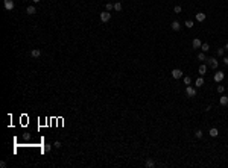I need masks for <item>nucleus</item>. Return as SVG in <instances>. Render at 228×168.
Wrapping results in <instances>:
<instances>
[{
  "label": "nucleus",
  "mask_w": 228,
  "mask_h": 168,
  "mask_svg": "<svg viewBox=\"0 0 228 168\" xmlns=\"http://www.w3.org/2000/svg\"><path fill=\"white\" fill-rule=\"evenodd\" d=\"M105 9H106V11H113V9H114V3H106V5H105Z\"/></svg>",
  "instance_id": "nucleus-22"
},
{
  "label": "nucleus",
  "mask_w": 228,
  "mask_h": 168,
  "mask_svg": "<svg viewBox=\"0 0 228 168\" xmlns=\"http://www.w3.org/2000/svg\"><path fill=\"white\" fill-rule=\"evenodd\" d=\"M224 91H225V86H224V85H219V86H218V92H219V94H222Z\"/></svg>",
  "instance_id": "nucleus-25"
},
{
  "label": "nucleus",
  "mask_w": 228,
  "mask_h": 168,
  "mask_svg": "<svg viewBox=\"0 0 228 168\" xmlns=\"http://www.w3.org/2000/svg\"><path fill=\"white\" fill-rule=\"evenodd\" d=\"M186 94H187V97H196V88H193L190 85H187L186 88Z\"/></svg>",
  "instance_id": "nucleus-5"
},
{
  "label": "nucleus",
  "mask_w": 228,
  "mask_h": 168,
  "mask_svg": "<svg viewBox=\"0 0 228 168\" xmlns=\"http://www.w3.org/2000/svg\"><path fill=\"white\" fill-rule=\"evenodd\" d=\"M208 135L212 136V138H216V136L219 135V130L216 127H212V129H210V132H208Z\"/></svg>",
  "instance_id": "nucleus-8"
},
{
  "label": "nucleus",
  "mask_w": 228,
  "mask_h": 168,
  "mask_svg": "<svg viewBox=\"0 0 228 168\" xmlns=\"http://www.w3.org/2000/svg\"><path fill=\"white\" fill-rule=\"evenodd\" d=\"M205 18H207V15H205L204 12H198V14H196V20H198V21H204Z\"/></svg>",
  "instance_id": "nucleus-13"
},
{
  "label": "nucleus",
  "mask_w": 228,
  "mask_h": 168,
  "mask_svg": "<svg viewBox=\"0 0 228 168\" xmlns=\"http://www.w3.org/2000/svg\"><path fill=\"white\" fill-rule=\"evenodd\" d=\"M198 59H199V61H207V56H205V53L202 52V53L198 55Z\"/></svg>",
  "instance_id": "nucleus-21"
},
{
  "label": "nucleus",
  "mask_w": 228,
  "mask_h": 168,
  "mask_svg": "<svg viewBox=\"0 0 228 168\" xmlns=\"http://www.w3.org/2000/svg\"><path fill=\"white\" fill-rule=\"evenodd\" d=\"M201 46H202V42H201L199 38H195V40L192 41V47L193 49H201Z\"/></svg>",
  "instance_id": "nucleus-7"
},
{
  "label": "nucleus",
  "mask_w": 228,
  "mask_h": 168,
  "mask_svg": "<svg viewBox=\"0 0 228 168\" xmlns=\"http://www.w3.org/2000/svg\"><path fill=\"white\" fill-rule=\"evenodd\" d=\"M201 50H202L204 53H205V52H208V50H210V44H208V42H204L202 46H201Z\"/></svg>",
  "instance_id": "nucleus-16"
},
{
  "label": "nucleus",
  "mask_w": 228,
  "mask_h": 168,
  "mask_svg": "<svg viewBox=\"0 0 228 168\" xmlns=\"http://www.w3.org/2000/svg\"><path fill=\"white\" fill-rule=\"evenodd\" d=\"M0 167H2V168H6V162L2 161V162H0Z\"/></svg>",
  "instance_id": "nucleus-28"
},
{
  "label": "nucleus",
  "mask_w": 228,
  "mask_h": 168,
  "mask_svg": "<svg viewBox=\"0 0 228 168\" xmlns=\"http://www.w3.org/2000/svg\"><path fill=\"white\" fill-rule=\"evenodd\" d=\"M207 64H208L210 68H213V70H216L219 67V62H218V59H216V58H207Z\"/></svg>",
  "instance_id": "nucleus-2"
},
{
  "label": "nucleus",
  "mask_w": 228,
  "mask_h": 168,
  "mask_svg": "<svg viewBox=\"0 0 228 168\" xmlns=\"http://www.w3.org/2000/svg\"><path fill=\"white\" fill-rule=\"evenodd\" d=\"M53 145H55V147H56V148H59V147H61V142H59V141H56V142H55Z\"/></svg>",
  "instance_id": "nucleus-29"
},
{
  "label": "nucleus",
  "mask_w": 228,
  "mask_h": 168,
  "mask_svg": "<svg viewBox=\"0 0 228 168\" xmlns=\"http://www.w3.org/2000/svg\"><path fill=\"white\" fill-rule=\"evenodd\" d=\"M213 79H214V82H216V83L222 82V80L225 79V73H224V71H218V73H216V74L213 76Z\"/></svg>",
  "instance_id": "nucleus-4"
},
{
  "label": "nucleus",
  "mask_w": 228,
  "mask_h": 168,
  "mask_svg": "<svg viewBox=\"0 0 228 168\" xmlns=\"http://www.w3.org/2000/svg\"><path fill=\"white\" fill-rule=\"evenodd\" d=\"M32 2H33V3H40V2H41V0H32Z\"/></svg>",
  "instance_id": "nucleus-31"
},
{
  "label": "nucleus",
  "mask_w": 228,
  "mask_h": 168,
  "mask_svg": "<svg viewBox=\"0 0 228 168\" xmlns=\"http://www.w3.org/2000/svg\"><path fill=\"white\" fill-rule=\"evenodd\" d=\"M184 24H186V27H189V29H192V27H193V21H192V20H187Z\"/></svg>",
  "instance_id": "nucleus-24"
},
{
  "label": "nucleus",
  "mask_w": 228,
  "mask_h": 168,
  "mask_svg": "<svg viewBox=\"0 0 228 168\" xmlns=\"http://www.w3.org/2000/svg\"><path fill=\"white\" fill-rule=\"evenodd\" d=\"M198 73H199V76H205V73H207V65L202 64V65L198 68Z\"/></svg>",
  "instance_id": "nucleus-9"
},
{
  "label": "nucleus",
  "mask_w": 228,
  "mask_h": 168,
  "mask_svg": "<svg viewBox=\"0 0 228 168\" xmlns=\"http://www.w3.org/2000/svg\"><path fill=\"white\" fill-rule=\"evenodd\" d=\"M146 167H147V168H152V167H155V162H154L151 158H149V159H146Z\"/></svg>",
  "instance_id": "nucleus-17"
},
{
  "label": "nucleus",
  "mask_w": 228,
  "mask_h": 168,
  "mask_svg": "<svg viewBox=\"0 0 228 168\" xmlns=\"http://www.w3.org/2000/svg\"><path fill=\"white\" fill-rule=\"evenodd\" d=\"M219 102H220V105H222V106H227V105H228V96H222Z\"/></svg>",
  "instance_id": "nucleus-14"
},
{
  "label": "nucleus",
  "mask_w": 228,
  "mask_h": 168,
  "mask_svg": "<svg viewBox=\"0 0 228 168\" xmlns=\"http://www.w3.org/2000/svg\"><path fill=\"white\" fill-rule=\"evenodd\" d=\"M224 53H225V49L222 47V49H218V55L219 56H224Z\"/></svg>",
  "instance_id": "nucleus-27"
},
{
  "label": "nucleus",
  "mask_w": 228,
  "mask_h": 168,
  "mask_svg": "<svg viewBox=\"0 0 228 168\" xmlns=\"http://www.w3.org/2000/svg\"><path fill=\"white\" fill-rule=\"evenodd\" d=\"M195 85H196L198 88L204 85V77H202V76H201V77H198V79H196V82H195Z\"/></svg>",
  "instance_id": "nucleus-15"
},
{
  "label": "nucleus",
  "mask_w": 228,
  "mask_h": 168,
  "mask_svg": "<svg viewBox=\"0 0 228 168\" xmlns=\"http://www.w3.org/2000/svg\"><path fill=\"white\" fill-rule=\"evenodd\" d=\"M222 61H224V64H225V65H228V58H224Z\"/></svg>",
  "instance_id": "nucleus-30"
},
{
  "label": "nucleus",
  "mask_w": 228,
  "mask_h": 168,
  "mask_svg": "<svg viewBox=\"0 0 228 168\" xmlns=\"http://www.w3.org/2000/svg\"><path fill=\"white\" fill-rule=\"evenodd\" d=\"M202 135H204V132L201 130V129H196V130H195V136L196 138H202Z\"/></svg>",
  "instance_id": "nucleus-18"
},
{
  "label": "nucleus",
  "mask_w": 228,
  "mask_h": 168,
  "mask_svg": "<svg viewBox=\"0 0 228 168\" xmlns=\"http://www.w3.org/2000/svg\"><path fill=\"white\" fill-rule=\"evenodd\" d=\"M114 9L117 11V12H120L122 11V3L120 2H117V3H114Z\"/></svg>",
  "instance_id": "nucleus-19"
},
{
  "label": "nucleus",
  "mask_w": 228,
  "mask_h": 168,
  "mask_svg": "<svg viewBox=\"0 0 228 168\" xmlns=\"http://www.w3.org/2000/svg\"><path fill=\"white\" fill-rule=\"evenodd\" d=\"M224 49H225V50H228V42H227V44H225V46H224Z\"/></svg>",
  "instance_id": "nucleus-32"
},
{
  "label": "nucleus",
  "mask_w": 228,
  "mask_h": 168,
  "mask_svg": "<svg viewBox=\"0 0 228 168\" xmlns=\"http://www.w3.org/2000/svg\"><path fill=\"white\" fill-rule=\"evenodd\" d=\"M50 148H52V145H50V144H46V145H44V152H46V153L50 152Z\"/></svg>",
  "instance_id": "nucleus-26"
},
{
  "label": "nucleus",
  "mask_w": 228,
  "mask_h": 168,
  "mask_svg": "<svg viewBox=\"0 0 228 168\" xmlns=\"http://www.w3.org/2000/svg\"><path fill=\"white\" fill-rule=\"evenodd\" d=\"M40 55H41L40 49H33V50H31V56H32V58H40Z\"/></svg>",
  "instance_id": "nucleus-11"
},
{
  "label": "nucleus",
  "mask_w": 228,
  "mask_h": 168,
  "mask_svg": "<svg viewBox=\"0 0 228 168\" xmlns=\"http://www.w3.org/2000/svg\"><path fill=\"white\" fill-rule=\"evenodd\" d=\"M170 74H172V77H173V79H181V77H184V73H182L179 68H173Z\"/></svg>",
  "instance_id": "nucleus-3"
},
{
  "label": "nucleus",
  "mask_w": 228,
  "mask_h": 168,
  "mask_svg": "<svg viewBox=\"0 0 228 168\" xmlns=\"http://www.w3.org/2000/svg\"><path fill=\"white\" fill-rule=\"evenodd\" d=\"M182 79H184V83H186V85H190V83H192V77H190V76H184Z\"/></svg>",
  "instance_id": "nucleus-20"
},
{
  "label": "nucleus",
  "mask_w": 228,
  "mask_h": 168,
  "mask_svg": "<svg viewBox=\"0 0 228 168\" xmlns=\"http://www.w3.org/2000/svg\"><path fill=\"white\" fill-rule=\"evenodd\" d=\"M3 5H5V9L6 11L14 9V0H3Z\"/></svg>",
  "instance_id": "nucleus-6"
},
{
  "label": "nucleus",
  "mask_w": 228,
  "mask_h": 168,
  "mask_svg": "<svg viewBox=\"0 0 228 168\" xmlns=\"http://www.w3.org/2000/svg\"><path fill=\"white\" fill-rule=\"evenodd\" d=\"M35 12H37L35 6H27V8H26V14H27V15H33Z\"/></svg>",
  "instance_id": "nucleus-12"
},
{
  "label": "nucleus",
  "mask_w": 228,
  "mask_h": 168,
  "mask_svg": "<svg viewBox=\"0 0 228 168\" xmlns=\"http://www.w3.org/2000/svg\"><path fill=\"white\" fill-rule=\"evenodd\" d=\"M170 27H172L173 30H176V32H178V30L181 29V24H179V21H176V20H175V21H172V24H170Z\"/></svg>",
  "instance_id": "nucleus-10"
},
{
  "label": "nucleus",
  "mask_w": 228,
  "mask_h": 168,
  "mask_svg": "<svg viewBox=\"0 0 228 168\" xmlns=\"http://www.w3.org/2000/svg\"><path fill=\"white\" fill-rule=\"evenodd\" d=\"M173 12H175V14H179V12H182V8H181L179 5H178V6H175V8H173Z\"/></svg>",
  "instance_id": "nucleus-23"
},
{
  "label": "nucleus",
  "mask_w": 228,
  "mask_h": 168,
  "mask_svg": "<svg viewBox=\"0 0 228 168\" xmlns=\"http://www.w3.org/2000/svg\"><path fill=\"white\" fill-rule=\"evenodd\" d=\"M110 20H111V12H110V11H104V12H100V21H102V23H108Z\"/></svg>",
  "instance_id": "nucleus-1"
}]
</instances>
